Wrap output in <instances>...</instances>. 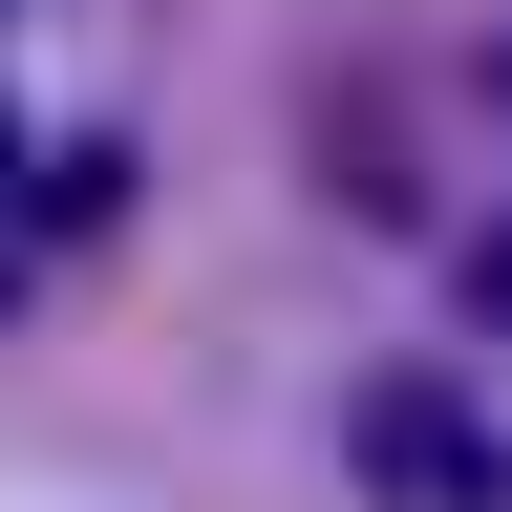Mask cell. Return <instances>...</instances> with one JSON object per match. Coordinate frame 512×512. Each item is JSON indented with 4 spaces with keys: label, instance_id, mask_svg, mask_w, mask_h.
I'll return each mask as SVG.
<instances>
[{
    "label": "cell",
    "instance_id": "cell-1",
    "mask_svg": "<svg viewBox=\"0 0 512 512\" xmlns=\"http://www.w3.org/2000/svg\"><path fill=\"white\" fill-rule=\"evenodd\" d=\"M342 470L384 491V512H491L512 491V448L448 406V384H363V427H342Z\"/></svg>",
    "mask_w": 512,
    "mask_h": 512
},
{
    "label": "cell",
    "instance_id": "cell-2",
    "mask_svg": "<svg viewBox=\"0 0 512 512\" xmlns=\"http://www.w3.org/2000/svg\"><path fill=\"white\" fill-rule=\"evenodd\" d=\"M470 320H491V342H512V235H491V256H470Z\"/></svg>",
    "mask_w": 512,
    "mask_h": 512
}]
</instances>
